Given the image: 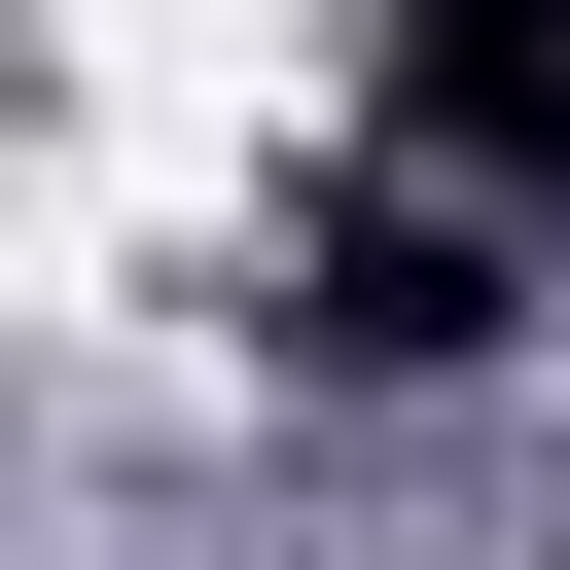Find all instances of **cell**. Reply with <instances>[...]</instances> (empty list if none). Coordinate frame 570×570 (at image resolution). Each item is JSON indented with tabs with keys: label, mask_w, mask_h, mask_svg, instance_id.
I'll return each instance as SVG.
<instances>
[{
	"label": "cell",
	"mask_w": 570,
	"mask_h": 570,
	"mask_svg": "<svg viewBox=\"0 0 570 570\" xmlns=\"http://www.w3.org/2000/svg\"><path fill=\"white\" fill-rule=\"evenodd\" d=\"M499 321H534V214H499V178H428V142H392V178H321V214L249 249V356H285V392H463Z\"/></svg>",
	"instance_id": "6da1fadb"
},
{
	"label": "cell",
	"mask_w": 570,
	"mask_h": 570,
	"mask_svg": "<svg viewBox=\"0 0 570 570\" xmlns=\"http://www.w3.org/2000/svg\"><path fill=\"white\" fill-rule=\"evenodd\" d=\"M392 142L499 178V214H570V0H392Z\"/></svg>",
	"instance_id": "7a4b0ae2"
}]
</instances>
